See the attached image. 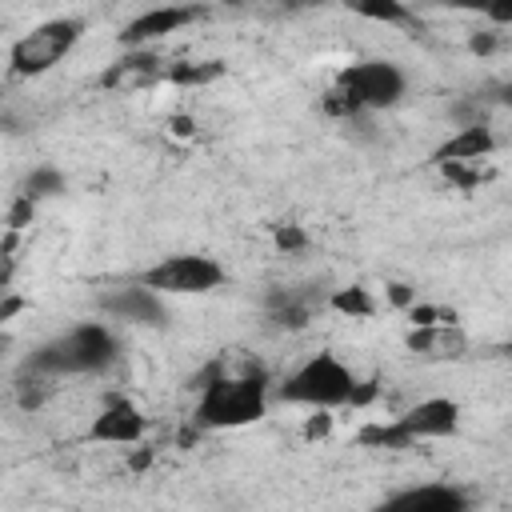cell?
Returning <instances> with one entry per match:
<instances>
[{
  "label": "cell",
  "mask_w": 512,
  "mask_h": 512,
  "mask_svg": "<svg viewBox=\"0 0 512 512\" xmlns=\"http://www.w3.org/2000/svg\"><path fill=\"white\" fill-rule=\"evenodd\" d=\"M268 412V380L264 372H216L200 384V404H196V424L200 428H244L256 424Z\"/></svg>",
  "instance_id": "obj_1"
},
{
  "label": "cell",
  "mask_w": 512,
  "mask_h": 512,
  "mask_svg": "<svg viewBox=\"0 0 512 512\" xmlns=\"http://www.w3.org/2000/svg\"><path fill=\"white\" fill-rule=\"evenodd\" d=\"M360 380L352 376V368L332 356V352H320L312 360H304L284 384H280V400L288 404H308V408H340V404H352Z\"/></svg>",
  "instance_id": "obj_2"
},
{
  "label": "cell",
  "mask_w": 512,
  "mask_h": 512,
  "mask_svg": "<svg viewBox=\"0 0 512 512\" xmlns=\"http://www.w3.org/2000/svg\"><path fill=\"white\" fill-rule=\"evenodd\" d=\"M404 96V72L392 60H360L336 76V92L328 100L332 112H376L392 108Z\"/></svg>",
  "instance_id": "obj_3"
},
{
  "label": "cell",
  "mask_w": 512,
  "mask_h": 512,
  "mask_svg": "<svg viewBox=\"0 0 512 512\" xmlns=\"http://www.w3.org/2000/svg\"><path fill=\"white\" fill-rule=\"evenodd\" d=\"M116 360V340L104 324H76L72 332L48 340L36 356H32V368L36 372H100Z\"/></svg>",
  "instance_id": "obj_4"
},
{
  "label": "cell",
  "mask_w": 512,
  "mask_h": 512,
  "mask_svg": "<svg viewBox=\"0 0 512 512\" xmlns=\"http://www.w3.org/2000/svg\"><path fill=\"white\" fill-rule=\"evenodd\" d=\"M80 32H84V24L72 20V16L36 24L32 32H24V36L12 44V52H8L12 72H16V76H40V72H48L52 64H60V60L76 48Z\"/></svg>",
  "instance_id": "obj_5"
},
{
  "label": "cell",
  "mask_w": 512,
  "mask_h": 512,
  "mask_svg": "<svg viewBox=\"0 0 512 512\" xmlns=\"http://www.w3.org/2000/svg\"><path fill=\"white\" fill-rule=\"evenodd\" d=\"M140 284L152 292H168V296H200L224 284V268L212 256L184 252V256H164L152 268H144Z\"/></svg>",
  "instance_id": "obj_6"
},
{
  "label": "cell",
  "mask_w": 512,
  "mask_h": 512,
  "mask_svg": "<svg viewBox=\"0 0 512 512\" xmlns=\"http://www.w3.org/2000/svg\"><path fill=\"white\" fill-rule=\"evenodd\" d=\"M144 428H148V424H144V416H140V408H136L132 400L108 396L104 408L96 412L88 436H92V440H104V444H136V440L144 436Z\"/></svg>",
  "instance_id": "obj_7"
},
{
  "label": "cell",
  "mask_w": 512,
  "mask_h": 512,
  "mask_svg": "<svg viewBox=\"0 0 512 512\" xmlns=\"http://www.w3.org/2000/svg\"><path fill=\"white\" fill-rule=\"evenodd\" d=\"M396 424L412 436V440H432V436H452L460 424V404L448 396H432L420 400L416 408H408L404 416H396Z\"/></svg>",
  "instance_id": "obj_8"
},
{
  "label": "cell",
  "mask_w": 512,
  "mask_h": 512,
  "mask_svg": "<svg viewBox=\"0 0 512 512\" xmlns=\"http://www.w3.org/2000/svg\"><path fill=\"white\" fill-rule=\"evenodd\" d=\"M100 308L112 312V316H120V320L152 324V328L168 320V312H164V304H160V292H152V288H144V284H128V288H116V292L100 296Z\"/></svg>",
  "instance_id": "obj_9"
},
{
  "label": "cell",
  "mask_w": 512,
  "mask_h": 512,
  "mask_svg": "<svg viewBox=\"0 0 512 512\" xmlns=\"http://www.w3.org/2000/svg\"><path fill=\"white\" fill-rule=\"evenodd\" d=\"M376 512H468V500L452 484H420L384 500Z\"/></svg>",
  "instance_id": "obj_10"
},
{
  "label": "cell",
  "mask_w": 512,
  "mask_h": 512,
  "mask_svg": "<svg viewBox=\"0 0 512 512\" xmlns=\"http://www.w3.org/2000/svg\"><path fill=\"white\" fill-rule=\"evenodd\" d=\"M196 16H200V8H152V12H140L136 20L124 24L120 44H128V48L152 44V40H160V36H168V32H176V28H184V24H192Z\"/></svg>",
  "instance_id": "obj_11"
},
{
  "label": "cell",
  "mask_w": 512,
  "mask_h": 512,
  "mask_svg": "<svg viewBox=\"0 0 512 512\" xmlns=\"http://www.w3.org/2000/svg\"><path fill=\"white\" fill-rule=\"evenodd\" d=\"M156 80H168V68H160V56H156V52H144V48L120 56V60L100 76L104 88H120V92L148 88V84H156Z\"/></svg>",
  "instance_id": "obj_12"
},
{
  "label": "cell",
  "mask_w": 512,
  "mask_h": 512,
  "mask_svg": "<svg viewBox=\"0 0 512 512\" xmlns=\"http://www.w3.org/2000/svg\"><path fill=\"white\" fill-rule=\"evenodd\" d=\"M496 148V136L488 124H464L456 136H448L436 148V164H476Z\"/></svg>",
  "instance_id": "obj_13"
},
{
  "label": "cell",
  "mask_w": 512,
  "mask_h": 512,
  "mask_svg": "<svg viewBox=\"0 0 512 512\" xmlns=\"http://www.w3.org/2000/svg\"><path fill=\"white\" fill-rule=\"evenodd\" d=\"M408 348L424 360H460L468 352V340L456 324H436V328H412Z\"/></svg>",
  "instance_id": "obj_14"
},
{
  "label": "cell",
  "mask_w": 512,
  "mask_h": 512,
  "mask_svg": "<svg viewBox=\"0 0 512 512\" xmlns=\"http://www.w3.org/2000/svg\"><path fill=\"white\" fill-rule=\"evenodd\" d=\"M360 444H368V448H412L416 440L392 420V424H364L360 428Z\"/></svg>",
  "instance_id": "obj_15"
},
{
  "label": "cell",
  "mask_w": 512,
  "mask_h": 512,
  "mask_svg": "<svg viewBox=\"0 0 512 512\" xmlns=\"http://www.w3.org/2000/svg\"><path fill=\"white\" fill-rule=\"evenodd\" d=\"M328 304H332L336 312H344V316H352V320H368V316L376 312V304H372V296H368V288H336Z\"/></svg>",
  "instance_id": "obj_16"
},
{
  "label": "cell",
  "mask_w": 512,
  "mask_h": 512,
  "mask_svg": "<svg viewBox=\"0 0 512 512\" xmlns=\"http://www.w3.org/2000/svg\"><path fill=\"white\" fill-rule=\"evenodd\" d=\"M216 76H224V64H220V60H204V64H172V68H168V80H172V84H212Z\"/></svg>",
  "instance_id": "obj_17"
},
{
  "label": "cell",
  "mask_w": 512,
  "mask_h": 512,
  "mask_svg": "<svg viewBox=\"0 0 512 512\" xmlns=\"http://www.w3.org/2000/svg\"><path fill=\"white\" fill-rule=\"evenodd\" d=\"M356 12L368 20H380V24H408L412 20V12L396 0H368V4H356Z\"/></svg>",
  "instance_id": "obj_18"
},
{
  "label": "cell",
  "mask_w": 512,
  "mask_h": 512,
  "mask_svg": "<svg viewBox=\"0 0 512 512\" xmlns=\"http://www.w3.org/2000/svg\"><path fill=\"white\" fill-rule=\"evenodd\" d=\"M56 192H64V176H60L56 168H36V172L24 180V192H20V196L40 200V196H56Z\"/></svg>",
  "instance_id": "obj_19"
},
{
  "label": "cell",
  "mask_w": 512,
  "mask_h": 512,
  "mask_svg": "<svg viewBox=\"0 0 512 512\" xmlns=\"http://www.w3.org/2000/svg\"><path fill=\"white\" fill-rule=\"evenodd\" d=\"M308 244V236L296 228V224H288V228H276V248L280 252H300Z\"/></svg>",
  "instance_id": "obj_20"
},
{
  "label": "cell",
  "mask_w": 512,
  "mask_h": 512,
  "mask_svg": "<svg viewBox=\"0 0 512 512\" xmlns=\"http://www.w3.org/2000/svg\"><path fill=\"white\" fill-rule=\"evenodd\" d=\"M28 220H32V200H28V196H20V200L12 204V212H8V232L24 228Z\"/></svg>",
  "instance_id": "obj_21"
},
{
  "label": "cell",
  "mask_w": 512,
  "mask_h": 512,
  "mask_svg": "<svg viewBox=\"0 0 512 512\" xmlns=\"http://www.w3.org/2000/svg\"><path fill=\"white\" fill-rule=\"evenodd\" d=\"M484 16L492 24H512V0H496V4H484Z\"/></svg>",
  "instance_id": "obj_22"
},
{
  "label": "cell",
  "mask_w": 512,
  "mask_h": 512,
  "mask_svg": "<svg viewBox=\"0 0 512 512\" xmlns=\"http://www.w3.org/2000/svg\"><path fill=\"white\" fill-rule=\"evenodd\" d=\"M468 48H472L476 56H488V52L496 48V32H476V36L468 40Z\"/></svg>",
  "instance_id": "obj_23"
},
{
  "label": "cell",
  "mask_w": 512,
  "mask_h": 512,
  "mask_svg": "<svg viewBox=\"0 0 512 512\" xmlns=\"http://www.w3.org/2000/svg\"><path fill=\"white\" fill-rule=\"evenodd\" d=\"M388 300L400 304V308H412V304H416V292H412L408 284H392V288H388Z\"/></svg>",
  "instance_id": "obj_24"
},
{
  "label": "cell",
  "mask_w": 512,
  "mask_h": 512,
  "mask_svg": "<svg viewBox=\"0 0 512 512\" xmlns=\"http://www.w3.org/2000/svg\"><path fill=\"white\" fill-rule=\"evenodd\" d=\"M316 412H320V416H312V420H308V436H324V432L332 428V416H328L324 408H316Z\"/></svg>",
  "instance_id": "obj_25"
},
{
  "label": "cell",
  "mask_w": 512,
  "mask_h": 512,
  "mask_svg": "<svg viewBox=\"0 0 512 512\" xmlns=\"http://www.w3.org/2000/svg\"><path fill=\"white\" fill-rule=\"evenodd\" d=\"M20 304H24V300H20V296H4V304H0V320H4V324H8V320H12V316H16V312H20Z\"/></svg>",
  "instance_id": "obj_26"
},
{
  "label": "cell",
  "mask_w": 512,
  "mask_h": 512,
  "mask_svg": "<svg viewBox=\"0 0 512 512\" xmlns=\"http://www.w3.org/2000/svg\"><path fill=\"white\" fill-rule=\"evenodd\" d=\"M172 128H176L180 136H188V132H192V120H188V116H176V120H172Z\"/></svg>",
  "instance_id": "obj_27"
},
{
  "label": "cell",
  "mask_w": 512,
  "mask_h": 512,
  "mask_svg": "<svg viewBox=\"0 0 512 512\" xmlns=\"http://www.w3.org/2000/svg\"><path fill=\"white\" fill-rule=\"evenodd\" d=\"M500 100H504V104H512V84H504V88H500Z\"/></svg>",
  "instance_id": "obj_28"
},
{
  "label": "cell",
  "mask_w": 512,
  "mask_h": 512,
  "mask_svg": "<svg viewBox=\"0 0 512 512\" xmlns=\"http://www.w3.org/2000/svg\"><path fill=\"white\" fill-rule=\"evenodd\" d=\"M504 356H508V360H512V344H508V348H504Z\"/></svg>",
  "instance_id": "obj_29"
}]
</instances>
